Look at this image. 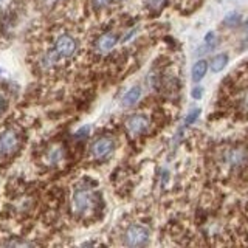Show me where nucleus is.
I'll list each match as a JSON object with an SVG mask.
<instances>
[{"label":"nucleus","mask_w":248,"mask_h":248,"mask_svg":"<svg viewBox=\"0 0 248 248\" xmlns=\"http://www.w3.org/2000/svg\"><path fill=\"white\" fill-rule=\"evenodd\" d=\"M216 45H217L216 34H214V33H208V34L205 36V46L208 48V51H209V50H213Z\"/></svg>","instance_id":"15"},{"label":"nucleus","mask_w":248,"mask_h":248,"mask_svg":"<svg viewBox=\"0 0 248 248\" xmlns=\"http://www.w3.org/2000/svg\"><path fill=\"white\" fill-rule=\"evenodd\" d=\"M126 129L129 130L130 135L140 137L147 132L149 129V120L144 115H132L126 121Z\"/></svg>","instance_id":"6"},{"label":"nucleus","mask_w":248,"mask_h":248,"mask_svg":"<svg viewBox=\"0 0 248 248\" xmlns=\"http://www.w3.org/2000/svg\"><path fill=\"white\" fill-rule=\"evenodd\" d=\"M225 161L227 165L232 166V168H239L242 166L247 161V151L242 149V147H234V149H230L227 154H225Z\"/></svg>","instance_id":"8"},{"label":"nucleus","mask_w":248,"mask_h":248,"mask_svg":"<svg viewBox=\"0 0 248 248\" xmlns=\"http://www.w3.org/2000/svg\"><path fill=\"white\" fill-rule=\"evenodd\" d=\"M200 108H194V110H191L188 115H186V118H185V124L186 126H189V124H194L196 123V120L200 116Z\"/></svg>","instance_id":"14"},{"label":"nucleus","mask_w":248,"mask_h":248,"mask_svg":"<svg viewBox=\"0 0 248 248\" xmlns=\"http://www.w3.org/2000/svg\"><path fill=\"white\" fill-rule=\"evenodd\" d=\"M53 50L61 59H68L76 53V41L70 34H59L53 44Z\"/></svg>","instance_id":"5"},{"label":"nucleus","mask_w":248,"mask_h":248,"mask_svg":"<svg viewBox=\"0 0 248 248\" xmlns=\"http://www.w3.org/2000/svg\"><path fill=\"white\" fill-rule=\"evenodd\" d=\"M206 72H208V62L203 61V59L197 61L196 64H194L192 72H191V75H192V76H191V78H192V81H194V82L202 81V79L205 78Z\"/></svg>","instance_id":"11"},{"label":"nucleus","mask_w":248,"mask_h":248,"mask_svg":"<svg viewBox=\"0 0 248 248\" xmlns=\"http://www.w3.org/2000/svg\"><path fill=\"white\" fill-rule=\"evenodd\" d=\"M96 206V196L90 188H78L72 197V209L78 216H87Z\"/></svg>","instance_id":"2"},{"label":"nucleus","mask_w":248,"mask_h":248,"mask_svg":"<svg viewBox=\"0 0 248 248\" xmlns=\"http://www.w3.org/2000/svg\"><path fill=\"white\" fill-rule=\"evenodd\" d=\"M239 20H240V16L237 13H230L227 17H225V23H227V25H230V27L237 25Z\"/></svg>","instance_id":"16"},{"label":"nucleus","mask_w":248,"mask_h":248,"mask_svg":"<svg viewBox=\"0 0 248 248\" xmlns=\"http://www.w3.org/2000/svg\"><path fill=\"white\" fill-rule=\"evenodd\" d=\"M227 64H228V56L227 54H217V56H214L213 58V61H211V70L214 73H219V72H222V70L227 67Z\"/></svg>","instance_id":"12"},{"label":"nucleus","mask_w":248,"mask_h":248,"mask_svg":"<svg viewBox=\"0 0 248 248\" xmlns=\"http://www.w3.org/2000/svg\"><path fill=\"white\" fill-rule=\"evenodd\" d=\"M151 232L144 225H130L127 231L124 232V244L127 247H143L149 240Z\"/></svg>","instance_id":"3"},{"label":"nucleus","mask_w":248,"mask_h":248,"mask_svg":"<svg viewBox=\"0 0 248 248\" xmlns=\"http://www.w3.org/2000/svg\"><path fill=\"white\" fill-rule=\"evenodd\" d=\"M6 106H8V99H6V96L3 95V93L0 92V115L6 110Z\"/></svg>","instance_id":"18"},{"label":"nucleus","mask_w":248,"mask_h":248,"mask_svg":"<svg viewBox=\"0 0 248 248\" xmlns=\"http://www.w3.org/2000/svg\"><path fill=\"white\" fill-rule=\"evenodd\" d=\"M92 2L96 8H104V6H107L108 3H110L112 0H92Z\"/></svg>","instance_id":"20"},{"label":"nucleus","mask_w":248,"mask_h":248,"mask_svg":"<svg viewBox=\"0 0 248 248\" xmlns=\"http://www.w3.org/2000/svg\"><path fill=\"white\" fill-rule=\"evenodd\" d=\"M140 98H141V87L135 85V87L129 89L126 93H124V96L121 99V104L124 107H132V106H135L138 103Z\"/></svg>","instance_id":"10"},{"label":"nucleus","mask_w":248,"mask_h":248,"mask_svg":"<svg viewBox=\"0 0 248 248\" xmlns=\"http://www.w3.org/2000/svg\"><path fill=\"white\" fill-rule=\"evenodd\" d=\"M166 0H146V5L151 11H160L165 6Z\"/></svg>","instance_id":"13"},{"label":"nucleus","mask_w":248,"mask_h":248,"mask_svg":"<svg viewBox=\"0 0 248 248\" xmlns=\"http://www.w3.org/2000/svg\"><path fill=\"white\" fill-rule=\"evenodd\" d=\"M44 160H45V163L48 166H56V165H59V163L64 160V147H61V146H53V147H50V149L46 151Z\"/></svg>","instance_id":"9"},{"label":"nucleus","mask_w":248,"mask_h":248,"mask_svg":"<svg viewBox=\"0 0 248 248\" xmlns=\"http://www.w3.org/2000/svg\"><path fill=\"white\" fill-rule=\"evenodd\" d=\"M115 151V140L110 137H101L92 143L90 146V154L92 157L101 161L106 160L107 157H110L112 152Z\"/></svg>","instance_id":"4"},{"label":"nucleus","mask_w":248,"mask_h":248,"mask_svg":"<svg viewBox=\"0 0 248 248\" xmlns=\"http://www.w3.org/2000/svg\"><path fill=\"white\" fill-rule=\"evenodd\" d=\"M22 146V134L14 127L0 132V163L8 161L19 152Z\"/></svg>","instance_id":"1"},{"label":"nucleus","mask_w":248,"mask_h":248,"mask_svg":"<svg viewBox=\"0 0 248 248\" xmlns=\"http://www.w3.org/2000/svg\"><path fill=\"white\" fill-rule=\"evenodd\" d=\"M239 99H240V101H239L240 108H242L244 112H248V90H245V92L240 93Z\"/></svg>","instance_id":"17"},{"label":"nucleus","mask_w":248,"mask_h":248,"mask_svg":"<svg viewBox=\"0 0 248 248\" xmlns=\"http://www.w3.org/2000/svg\"><path fill=\"white\" fill-rule=\"evenodd\" d=\"M118 2H120V0H118Z\"/></svg>","instance_id":"21"},{"label":"nucleus","mask_w":248,"mask_h":248,"mask_svg":"<svg viewBox=\"0 0 248 248\" xmlns=\"http://www.w3.org/2000/svg\"><path fill=\"white\" fill-rule=\"evenodd\" d=\"M116 44H118V34H116V33H106L96 41L95 50L99 54H104V53L110 51Z\"/></svg>","instance_id":"7"},{"label":"nucleus","mask_w":248,"mask_h":248,"mask_svg":"<svg viewBox=\"0 0 248 248\" xmlns=\"http://www.w3.org/2000/svg\"><path fill=\"white\" fill-rule=\"evenodd\" d=\"M202 95H203V89H202V87H194L192 92H191V96L194 99H200Z\"/></svg>","instance_id":"19"}]
</instances>
